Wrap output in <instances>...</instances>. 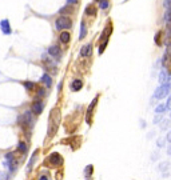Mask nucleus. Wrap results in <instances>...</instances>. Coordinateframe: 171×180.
Returning a JSON list of instances; mask_svg holds the SVG:
<instances>
[{"label": "nucleus", "mask_w": 171, "mask_h": 180, "mask_svg": "<svg viewBox=\"0 0 171 180\" xmlns=\"http://www.w3.org/2000/svg\"><path fill=\"white\" fill-rule=\"evenodd\" d=\"M170 125V120H163L162 123H160V129H167Z\"/></svg>", "instance_id": "25"}, {"label": "nucleus", "mask_w": 171, "mask_h": 180, "mask_svg": "<svg viewBox=\"0 0 171 180\" xmlns=\"http://www.w3.org/2000/svg\"><path fill=\"white\" fill-rule=\"evenodd\" d=\"M91 52H92V45L91 44H86L82 49H80V55L84 56V58H87V56L91 55Z\"/></svg>", "instance_id": "10"}, {"label": "nucleus", "mask_w": 171, "mask_h": 180, "mask_svg": "<svg viewBox=\"0 0 171 180\" xmlns=\"http://www.w3.org/2000/svg\"><path fill=\"white\" fill-rule=\"evenodd\" d=\"M98 98H99V96H96V98L92 100V102H91V104H90V107H88V111H87L86 120H87V123H88V124H91V115H92V111H94V107L96 105V102H98Z\"/></svg>", "instance_id": "8"}, {"label": "nucleus", "mask_w": 171, "mask_h": 180, "mask_svg": "<svg viewBox=\"0 0 171 180\" xmlns=\"http://www.w3.org/2000/svg\"><path fill=\"white\" fill-rule=\"evenodd\" d=\"M170 92V84H163L156 88L155 93H154V98L155 99H163L165 96H167V93Z\"/></svg>", "instance_id": "3"}, {"label": "nucleus", "mask_w": 171, "mask_h": 180, "mask_svg": "<svg viewBox=\"0 0 171 180\" xmlns=\"http://www.w3.org/2000/svg\"><path fill=\"white\" fill-rule=\"evenodd\" d=\"M39 180H48V179H47V176H40Z\"/></svg>", "instance_id": "36"}, {"label": "nucleus", "mask_w": 171, "mask_h": 180, "mask_svg": "<svg viewBox=\"0 0 171 180\" xmlns=\"http://www.w3.org/2000/svg\"><path fill=\"white\" fill-rule=\"evenodd\" d=\"M36 155H38V151H35V152H33L32 159L29 160V163H28V171H29V169H31L32 167H33V163H35V160H36Z\"/></svg>", "instance_id": "19"}, {"label": "nucleus", "mask_w": 171, "mask_h": 180, "mask_svg": "<svg viewBox=\"0 0 171 180\" xmlns=\"http://www.w3.org/2000/svg\"><path fill=\"white\" fill-rule=\"evenodd\" d=\"M165 19H166V23H171V8L167 9V12H166V15H165Z\"/></svg>", "instance_id": "26"}, {"label": "nucleus", "mask_w": 171, "mask_h": 180, "mask_svg": "<svg viewBox=\"0 0 171 180\" xmlns=\"http://www.w3.org/2000/svg\"><path fill=\"white\" fill-rule=\"evenodd\" d=\"M23 85H24L28 91H35V89H36L35 83H32V82H24V83H23Z\"/></svg>", "instance_id": "15"}, {"label": "nucleus", "mask_w": 171, "mask_h": 180, "mask_svg": "<svg viewBox=\"0 0 171 180\" xmlns=\"http://www.w3.org/2000/svg\"><path fill=\"white\" fill-rule=\"evenodd\" d=\"M155 43H156V44H160V32H158V33H156V36H155Z\"/></svg>", "instance_id": "28"}, {"label": "nucleus", "mask_w": 171, "mask_h": 180, "mask_svg": "<svg viewBox=\"0 0 171 180\" xmlns=\"http://www.w3.org/2000/svg\"><path fill=\"white\" fill-rule=\"evenodd\" d=\"M36 95H38V98H43V96L46 95V91L42 88V87H39V88L36 87Z\"/></svg>", "instance_id": "20"}, {"label": "nucleus", "mask_w": 171, "mask_h": 180, "mask_svg": "<svg viewBox=\"0 0 171 180\" xmlns=\"http://www.w3.org/2000/svg\"><path fill=\"white\" fill-rule=\"evenodd\" d=\"M18 149H19V151H22V153H26V152H27V145H26V143L19 142V144H18Z\"/></svg>", "instance_id": "18"}, {"label": "nucleus", "mask_w": 171, "mask_h": 180, "mask_svg": "<svg viewBox=\"0 0 171 180\" xmlns=\"http://www.w3.org/2000/svg\"><path fill=\"white\" fill-rule=\"evenodd\" d=\"M152 160H156V159H158V153H156V152H154L152 153V158H151Z\"/></svg>", "instance_id": "32"}, {"label": "nucleus", "mask_w": 171, "mask_h": 180, "mask_svg": "<svg viewBox=\"0 0 171 180\" xmlns=\"http://www.w3.org/2000/svg\"><path fill=\"white\" fill-rule=\"evenodd\" d=\"M40 82L44 83L47 88H50V87L52 85V79H51V76H50L48 73H44V75L42 76V79H40Z\"/></svg>", "instance_id": "12"}, {"label": "nucleus", "mask_w": 171, "mask_h": 180, "mask_svg": "<svg viewBox=\"0 0 171 180\" xmlns=\"http://www.w3.org/2000/svg\"><path fill=\"white\" fill-rule=\"evenodd\" d=\"M156 144H158V147L160 148V147L165 145V139H158V142H156Z\"/></svg>", "instance_id": "27"}, {"label": "nucleus", "mask_w": 171, "mask_h": 180, "mask_svg": "<svg viewBox=\"0 0 171 180\" xmlns=\"http://www.w3.org/2000/svg\"><path fill=\"white\" fill-rule=\"evenodd\" d=\"M68 3H70V4H76V3H78V0H68Z\"/></svg>", "instance_id": "33"}, {"label": "nucleus", "mask_w": 171, "mask_h": 180, "mask_svg": "<svg viewBox=\"0 0 171 180\" xmlns=\"http://www.w3.org/2000/svg\"><path fill=\"white\" fill-rule=\"evenodd\" d=\"M86 13L88 16H94V15H96V7L95 4H88L86 7Z\"/></svg>", "instance_id": "14"}, {"label": "nucleus", "mask_w": 171, "mask_h": 180, "mask_svg": "<svg viewBox=\"0 0 171 180\" xmlns=\"http://www.w3.org/2000/svg\"><path fill=\"white\" fill-rule=\"evenodd\" d=\"M92 165H87L86 167V169H84V175L87 176V178H90V176H91V173H92Z\"/></svg>", "instance_id": "21"}, {"label": "nucleus", "mask_w": 171, "mask_h": 180, "mask_svg": "<svg viewBox=\"0 0 171 180\" xmlns=\"http://www.w3.org/2000/svg\"><path fill=\"white\" fill-rule=\"evenodd\" d=\"M48 53L52 56V58L60 59V56H62V49H60L58 45H51L48 48Z\"/></svg>", "instance_id": "7"}, {"label": "nucleus", "mask_w": 171, "mask_h": 180, "mask_svg": "<svg viewBox=\"0 0 171 180\" xmlns=\"http://www.w3.org/2000/svg\"><path fill=\"white\" fill-rule=\"evenodd\" d=\"M169 168H170V163H169V162H163V163H160L159 167H158V169H159V171H162V172L167 171Z\"/></svg>", "instance_id": "16"}, {"label": "nucleus", "mask_w": 171, "mask_h": 180, "mask_svg": "<svg viewBox=\"0 0 171 180\" xmlns=\"http://www.w3.org/2000/svg\"><path fill=\"white\" fill-rule=\"evenodd\" d=\"M94 2H100V0H94Z\"/></svg>", "instance_id": "37"}, {"label": "nucleus", "mask_w": 171, "mask_h": 180, "mask_svg": "<svg viewBox=\"0 0 171 180\" xmlns=\"http://www.w3.org/2000/svg\"><path fill=\"white\" fill-rule=\"evenodd\" d=\"M59 40L63 43V44H67V43H70V40H71V35H70V32L63 31L62 33H60V38H59Z\"/></svg>", "instance_id": "11"}, {"label": "nucleus", "mask_w": 171, "mask_h": 180, "mask_svg": "<svg viewBox=\"0 0 171 180\" xmlns=\"http://www.w3.org/2000/svg\"><path fill=\"white\" fill-rule=\"evenodd\" d=\"M108 5H110L108 0H100V8L102 9H107L108 8Z\"/></svg>", "instance_id": "23"}, {"label": "nucleus", "mask_w": 171, "mask_h": 180, "mask_svg": "<svg viewBox=\"0 0 171 180\" xmlns=\"http://www.w3.org/2000/svg\"><path fill=\"white\" fill-rule=\"evenodd\" d=\"M155 111H156V113H162V112H165V111H166V105H165V104H159V105L155 108Z\"/></svg>", "instance_id": "24"}, {"label": "nucleus", "mask_w": 171, "mask_h": 180, "mask_svg": "<svg viewBox=\"0 0 171 180\" xmlns=\"http://www.w3.org/2000/svg\"><path fill=\"white\" fill-rule=\"evenodd\" d=\"M82 87H83V82H82V80H79V79H76V80H74V82H72L71 89L76 92V91H80V89H82Z\"/></svg>", "instance_id": "13"}, {"label": "nucleus", "mask_w": 171, "mask_h": 180, "mask_svg": "<svg viewBox=\"0 0 171 180\" xmlns=\"http://www.w3.org/2000/svg\"><path fill=\"white\" fill-rule=\"evenodd\" d=\"M86 33H87V29H86V25H84V23H83V24H82V29H80V36H79V39L82 40V39L86 36Z\"/></svg>", "instance_id": "22"}, {"label": "nucleus", "mask_w": 171, "mask_h": 180, "mask_svg": "<svg viewBox=\"0 0 171 180\" xmlns=\"http://www.w3.org/2000/svg\"><path fill=\"white\" fill-rule=\"evenodd\" d=\"M60 109L59 108H53L50 112V123H48V136H53L58 131V127L60 124Z\"/></svg>", "instance_id": "1"}, {"label": "nucleus", "mask_w": 171, "mask_h": 180, "mask_svg": "<svg viewBox=\"0 0 171 180\" xmlns=\"http://www.w3.org/2000/svg\"><path fill=\"white\" fill-rule=\"evenodd\" d=\"M0 28H2V31H3L4 35H11L12 29H11V25H9V22L7 19H4V20H2V22H0Z\"/></svg>", "instance_id": "6"}, {"label": "nucleus", "mask_w": 171, "mask_h": 180, "mask_svg": "<svg viewBox=\"0 0 171 180\" xmlns=\"http://www.w3.org/2000/svg\"><path fill=\"white\" fill-rule=\"evenodd\" d=\"M43 108H44V104L42 103V100H35L31 105V111L35 113V115H40L43 112Z\"/></svg>", "instance_id": "4"}, {"label": "nucleus", "mask_w": 171, "mask_h": 180, "mask_svg": "<svg viewBox=\"0 0 171 180\" xmlns=\"http://www.w3.org/2000/svg\"><path fill=\"white\" fill-rule=\"evenodd\" d=\"M167 153H169V155L171 156V145L169 147V148H167Z\"/></svg>", "instance_id": "35"}, {"label": "nucleus", "mask_w": 171, "mask_h": 180, "mask_svg": "<svg viewBox=\"0 0 171 180\" xmlns=\"http://www.w3.org/2000/svg\"><path fill=\"white\" fill-rule=\"evenodd\" d=\"M160 119H162V116H160V115H159V116L156 115V116H155V119H154V123H155V124H156V123H158Z\"/></svg>", "instance_id": "31"}, {"label": "nucleus", "mask_w": 171, "mask_h": 180, "mask_svg": "<svg viewBox=\"0 0 171 180\" xmlns=\"http://www.w3.org/2000/svg\"><path fill=\"white\" fill-rule=\"evenodd\" d=\"M48 160H50V163H51L52 165H60L63 163V158L59 155L58 152L51 153V155H50V158H48Z\"/></svg>", "instance_id": "5"}, {"label": "nucleus", "mask_w": 171, "mask_h": 180, "mask_svg": "<svg viewBox=\"0 0 171 180\" xmlns=\"http://www.w3.org/2000/svg\"><path fill=\"white\" fill-rule=\"evenodd\" d=\"M167 140H169V142L171 143V131L169 132V135H167Z\"/></svg>", "instance_id": "34"}, {"label": "nucleus", "mask_w": 171, "mask_h": 180, "mask_svg": "<svg viewBox=\"0 0 171 180\" xmlns=\"http://www.w3.org/2000/svg\"><path fill=\"white\" fill-rule=\"evenodd\" d=\"M72 27V20L67 16H60L56 20V28L58 29H68Z\"/></svg>", "instance_id": "2"}, {"label": "nucleus", "mask_w": 171, "mask_h": 180, "mask_svg": "<svg viewBox=\"0 0 171 180\" xmlns=\"http://www.w3.org/2000/svg\"><path fill=\"white\" fill-rule=\"evenodd\" d=\"M166 107H167V108H170V109H171V95H170L169 100H167V104H166Z\"/></svg>", "instance_id": "29"}, {"label": "nucleus", "mask_w": 171, "mask_h": 180, "mask_svg": "<svg viewBox=\"0 0 171 180\" xmlns=\"http://www.w3.org/2000/svg\"><path fill=\"white\" fill-rule=\"evenodd\" d=\"M165 5L167 7V8H171V0H166V2H165Z\"/></svg>", "instance_id": "30"}, {"label": "nucleus", "mask_w": 171, "mask_h": 180, "mask_svg": "<svg viewBox=\"0 0 171 180\" xmlns=\"http://www.w3.org/2000/svg\"><path fill=\"white\" fill-rule=\"evenodd\" d=\"M75 12V8L71 5V4H67V5H64L63 8H60V11H59V13L62 16H66V15H70V13H74Z\"/></svg>", "instance_id": "9"}, {"label": "nucleus", "mask_w": 171, "mask_h": 180, "mask_svg": "<svg viewBox=\"0 0 171 180\" xmlns=\"http://www.w3.org/2000/svg\"><path fill=\"white\" fill-rule=\"evenodd\" d=\"M166 80H167V72L163 69V71H160V73H159V83L165 84Z\"/></svg>", "instance_id": "17"}]
</instances>
